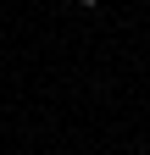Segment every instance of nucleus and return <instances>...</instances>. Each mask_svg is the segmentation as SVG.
Listing matches in <instances>:
<instances>
[{
    "label": "nucleus",
    "mask_w": 150,
    "mask_h": 155,
    "mask_svg": "<svg viewBox=\"0 0 150 155\" xmlns=\"http://www.w3.org/2000/svg\"><path fill=\"white\" fill-rule=\"evenodd\" d=\"M84 6H95V0H84Z\"/></svg>",
    "instance_id": "f257e3e1"
}]
</instances>
